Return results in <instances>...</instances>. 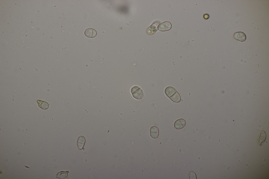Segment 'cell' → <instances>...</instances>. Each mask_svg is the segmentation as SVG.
Listing matches in <instances>:
<instances>
[{"label":"cell","instance_id":"cell-10","mask_svg":"<svg viewBox=\"0 0 269 179\" xmlns=\"http://www.w3.org/2000/svg\"><path fill=\"white\" fill-rule=\"evenodd\" d=\"M37 102L39 107L43 109H46L49 107V104L46 102L42 100H37Z\"/></svg>","mask_w":269,"mask_h":179},{"label":"cell","instance_id":"cell-9","mask_svg":"<svg viewBox=\"0 0 269 179\" xmlns=\"http://www.w3.org/2000/svg\"><path fill=\"white\" fill-rule=\"evenodd\" d=\"M85 142V139L83 136H79L77 140V145L79 149L81 150L84 147Z\"/></svg>","mask_w":269,"mask_h":179},{"label":"cell","instance_id":"cell-14","mask_svg":"<svg viewBox=\"0 0 269 179\" xmlns=\"http://www.w3.org/2000/svg\"><path fill=\"white\" fill-rule=\"evenodd\" d=\"M209 17V16L208 14H205L204 15L203 18L205 19H208Z\"/></svg>","mask_w":269,"mask_h":179},{"label":"cell","instance_id":"cell-2","mask_svg":"<svg viewBox=\"0 0 269 179\" xmlns=\"http://www.w3.org/2000/svg\"><path fill=\"white\" fill-rule=\"evenodd\" d=\"M131 92L132 96L136 99H141L143 96V90L137 86H135L133 87L131 89Z\"/></svg>","mask_w":269,"mask_h":179},{"label":"cell","instance_id":"cell-13","mask_svg":"<svg viewBox=\"0 0 269 179\" xmlns=\"http://www.w3.org/2000/svg\"><path fill=\"white\" fill-rule=\"evenodd\" d=\"M189 177V179H196L197 177L195 172L192 171L190 172Z\"/></svg>","mask_w":269,"mask_h":179},{"label":"cell","instance_id":"cell-12","mask_svg":"<svg viewBox=\"0 0 269 179\" xmlns=\"http://www.w3.org/2000/svg\"><path fill=\"white\" fill-rule=\"evenodd\" d=\"M68 171H61L58 172L56 175V177L59 179H63L67 177L69 173Z\"/></svg>","mask_w":269,"mask_h":179},{"label":"cell","instance_id":"cell-11","mask_svg":"<svg viewBox=\"0 0 269 179\" xmlns=\"http://www.w3.org/2000/svg\"><path fill=\"white\" fill-rule=\"evenodd\" d=\"M266 134L265 132L262 131L261 132L258 139V144L260 146H262L264 143L266 139Z\"/></svg>","mask_w":269,"mask_h":179},{"label":"cell","instance_id":"cell-1","mask_svg":"<svg viewBox=\"0 0 269 179\" xmlns=\"http://www.w3.org/2000/svg\"><path fill=\"white\" fill-rule=\"evenodd\" d=\"M164 92L166 96L173 102L178 103L181 100L180 96L175 89L172 86H168L165 89Z\"/></svg>","mask_w":269,"mask_h":179},{"label":"cell","instance_id":"cell-6","mask_svg":"<svg viewBox=\"0 0 269 179\" xmlns=\"http://www.w3.org/2000/svg\"><path fill=\"white\" fill-rule=\"evenodd\" d=\"M85 35L88 38H92L96 36L97 34L96 31L92 28H88L84 31Z\"/></svg>","mask_w":269,"mask_h":179},{"label":"cell","instance_id":"cell-7","mask_svg":"<svg viewBox=\"0 0 269 179\" xmlns=\"http://www.w3.org/2000/svg\"><path fill=\"white\" fill-rule=\"evenodd\" d=\"M150 135L153 139L157 138L159 135V130L158 128L155 126L152 127L150 130Z\"/></svg>","mask_w":269,"mask_h":179},{"label":"cell","instance_id":"cell-4","mask_svg":"<svg viewBox=\"0 0 269 179\" xmlns=\"http://www.w3.org/2000/svg\"><path fill=\"white\" fill-rule=\"evenodd\" d=\"M186 124V122L183 119L180 118L177 120L174 124V128L177 129H182Z\"/></svg>","mask_w":269,"mask_h":179},{"label":"cell","instance_id":"cell-3","mask_svg":"<svg viewBox=\"0 0 269 179\" xmlns=\"http://www.w3.org/2000/svg\"><path fill=\"white\" fill-rule=\"evenodd\" d=\"M172 24L169 22L165 21L159 25L157 28L158 30L161 31H168L171 29Z\"/></svg>","mask_w":269,"mask_h":179},{"label":"cell","instance_id":"cell-5","mask_svg":"<svg viewBox=\"0 0 269 179\" xmlns=\"http://www.w3.org/2000/svg\"><path fill=\"white\" fill-rule=\"evenodd\" d=\"M233 37L235 39L241 42L244 41L246 39V35L242 32H238L235 33L234 34Z\"/></svg>","mask_w":269,"mask_h":179},{"label":"cell","instance_id":"cell-8","mask_svg":"<svg viewBox=\"0 0 269 179\" xmlns=\"http://www.w3.org/2000/svg\"><path fill=\"white\" fill-rule=\"evenodd\" d=\"M158 24L154 23L149 27L147 29L146 32L149 35H152L155 34L158 30Z\"/></svg>","mask_w":269,"mask_h":179}]
</instances>
